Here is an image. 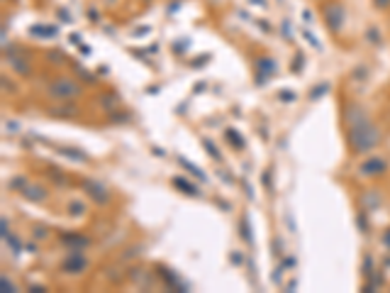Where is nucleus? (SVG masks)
Here are the masks:
<instances>
[{
    "mask_svg": "<svg viewBox=\"0 0 390 293\" xmlns=\"http://www.w3.org/2000/svg\"><path fill=\"white\" fill-rule=\"evenodd\" d=\"M378 142H381V132H378V127H376V125H371V122H368V117H366V120H361V122H354V125H351V132H349V145L354 146V151H356V154H366V151L376 149Z\"/></svg>",
    "mask_w": 390,
    "mask_h": 293,
    "instance_id": "obj_1",
    "label": "nucleus"
},
{
    "mask_svg": "<svg viewBox=\"0 0 390 293\" xmlns=\"http://www.w3.org/2000/svg\"><path fill=\"white\" fill-rule=\"evenodd\" d=\"M325 20H327V27L332 32H339L341 25H344V10H341V5H330L325 10Z\"/></svg>",
    "mask_w": 390,
    "mask_h": 293,
    "instance_id": "obj_2",
    "label": "nucleus"
},
{
    "mask_svg": "<svg viewBox=\"0 0 390 293\" xmlns=\"http://www.w3.org/2000/svg\"><path fill=\"white\" fill-rule=\"evenodd\" d=\"M361 171L366 176H383L388 171V161H386V159H368V161L361 166Z\"/></svg>",
    "mask_w": 390,
    "mask_h": 293,
    "instance_id": "obj_3",
    "label": "nucleus"
},
{
    "mask_svg": "<svg viewBox=\"0 0 390 293\" xmlns=\"http://www.w3.org/2000/svg\"><path fill=\"white\" fill-rule=\"evenodd\" d=\"M54 93H56V95H63V98H71V95L78 93V86L71 83V81H61V83L54 86Z\"/></svg>",
    "mask_w": 390,
    "mask_h": 293,
    "instance_id": "obj_4",
    "label": "nucleus"
},
{
    "mask_svg": "<svg viewBox=\"0 0 390 293\" xmlns=\"http://www.w3.org/2000/svg\"><path fill=\"white\" fill-rule=\"evenodd\" d=\"M86 191H90V196H93L98 203H108V191H105L100 183H86Z\"/></svg>",
    "mask_w": 390,
    "mask_h": 293,
    "instance_id": "obj_5",
    "label": "nucleus"
},
{
    "mask_svg": "<svg viewBox=\"0 0 390 293\" xmlns=\"http://www.w3.org/2000/svg\"><path fill=\"white\" fill-rule=\"evenodd\" d=\"M81 269H86V259H78V257H73L63 264V271H81Z\"/></svg>",
    "mask_w": 390,
    "mask_h": 293,
    "instance_id": "obj_6",
    "label": "nucleus"
},
{
    "mask_svg": "<svg viewBox=\"0 0 390 293\" xmlns=\"http://www.w3.org/2000/svg\"><path fill=\"white\" fill-rule=\"evenodd\" d=\"M173 186L180 188V191H185V193H190V196H198V193H200V191H198V188H193L185 178H173Z\"/></svg>",
    "mask_w": 390,
    "mask_h": 293,
    "instance_id": "obj_7",
    "label": "nucleus"
},
{
    "mask_svg": "<svg viewBox=\"0 0 390 293\" xmlns=\"http://www.w3.org/2000/svg\"><path fill=\"white\" fill-rule=\"evenodd\" d=\"M327 90H330V86H327V83H322V86H317V90H315V93H310V98L315 100V98H320V95H325Z\"/></svg>",
    "mask_w": 390,
    "mask_h": 293,
    "instance_id": "obj_8",
    "label": "nucleus"
},
{
    "mask_svg": "<svg viewBox=\"0 0 390 293\" xmlns=\"http://www.w3.org/2000/svg\"><path fill=\"white\" fill-rule=\"evenodd\" d=\"M373 5H376L378 10H388V7H390V0H373Z\"/></svg>",
    "mask_w": 390,
    "mask_h": 293,
    "instance_id": "obj_9",
    "label": "nucleus"
},
{
    "mask_svg": "<svg viewBox=\"0 0 390 293\" xmlns=\"http://www.w3.org/2000/svg\"><path fill=\"white\" fill-rule=\"evenodd\" d=\"M368 39H373V42H381V37H378V32H376V27L368 29Z\"/></svg>",
    "mask_w": 390,
    "mask_h": 293,
    "instance_id": "obj_10",
    "label": "nucleus"
},
{
    "mask_svg": "<svg viewBox=\"0 0 390 293\" xmlns=\"http://www.w3.org/2000/svg\"><path fill=\"white\" fill-rule=\"evenodd\" d=\"M383 244H386V247L390 249V227L386 230V232H383Z\"/></svg>",
    "mask_w": 390,
    "mask_h": 293,
    "instance_id": "obj_11",
    "label": "nucleus"
}]
</instances>
